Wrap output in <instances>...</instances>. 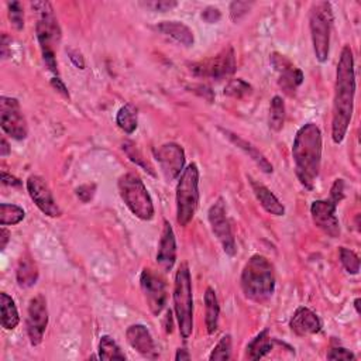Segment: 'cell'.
<instances>
[{"label":"cell","instance_id":"1","mask_svg":"<svg viewBox=\"0 0 361 361\" xmlns=\"http://www.w3.org/2000/svg\"><path fill=\"white\" fill-rule=\"evenodd\" d=\"M355 98L354 55L350 45H344L339 58L332 112V140L342 144L350 127Z\"/></svg>","mask_w":361,"mask_h":361},{"label":"cell","instance_id":"2","mask_svg":"<svg viewBox=\"0 0 361 361\" xmlns=\"http://www.w3.org/2000/svg\"><path fill=\"white\" fill-rule=\"evenodd\" d=\"M292 158L299 184L313 191L322 165V132L315 123H307L296 132Z\"/></svg>","mask_w":361,"mask_h":361},{"label":"cell","instance_id":"3","mask_svg":"<svg viewBox=\"0 0 361 361\" xmlns=\"http://www.w3.org/2000/svg\"><path fill=\"white\" fill-rule=\"evenodd\" d=\"M240 285L247 299L256 304H265L276 292V273L269 260L261 254H254L246 262Z\"/></svg>","mask_w":361,"mask_h":361},{"label":"cell","instance_id":"4","mask_svg":"<svg viewBox=\"0 0 361 361\" xmlns=\"http://www.w3.org/2000/svg\"><path fill=\"white\" fill-rule=\"evenodd\" d=\"M32 8L39 14L36 36L41 50L43 61L55 76H59L55 50L58 48V44L61 43V27H59L50 2H33Z\"/></svg>","mask_w":361,"mask_h":361},{"label":"cell","instance_id":"5","mask_svg":"<svg viewBox=\"0 0 361 361\" xmlns=\"http://www.w3.org/2000/svg\"><path fill=\"white\" fill-rule=\"evenodd\" d=\"M172 296L180 338L188 340L194 332V293L191 271L187 262L180 264L176 271Z\"/></svg>","mask_w":361,"mask_h":361},{"label":"cell","instance_id":"6","mask_svg":"<svg viewBox=\"0 0 361 361\" xmlns=\"http://www.w3.org/2000/svg\"><path fill=\"white\" fill-rule=\"evenodd\" d=\"M117 188L120 198L136 218L144 222L153 220L156 215L154 202L138 175L133 172L122 175L117 180Z\"/></svg>","mask_w":361,"mask_h":361},{"label":"cell","instance_id":"7","mask_svg":"<svg viewBox=\"0 0 361 361\" xmlns=\"http://www.w3.org/2000/svg\"><path fill=\"white\" fill-rule=\"evenodd\" d=\"M176 222L187 227L198 209L199 203V168L195 163L189 164L180 174L176 185Z\"/></svg>","mask_w":361,"mask_h":361},{"label":"cell","instance_id":"8","mask_svg":"<svg viewBox=\"0 0 361 361\" xmlns=\"http://www.w3.org/2000/svg\"><path fill=\"white\" fill-rule=\"evenodd\" d=\"M333 27V10L329 2H316L309 12V28L315 56L326 63L330 54V36Z\"/></svg>","mask_w":361,"mask_h":361},{"label":"cell","instance_id":"9","mask_svg":"<svg viewBox=\"0 0 361 361\" xmlns=\"http://www.w3.org/2000/svg\"><path fill=\"white\" fill-rule=\"evenodd\" d=\"M236 54L233 47H227L220 51L218 55L203 59V61L195 63L191 65V72L200 78L210 79H225L236 72Z\"/></svg>","mask_w":361,"mask_h":361},{"label":"cell","instance_id":"10","mask_svg":"<svg viewBox=\"0 0 361 361\" xmlns=\"http://www.w3.org/2000/svg\"><path fill=\"white\" fill-rule=\"evenodd\" d=\"M0 126H2L5 134L12 137L13 140L21 141L27 138V122L16 98H0Z\"/></svg>","mask_w":361,"mask_h":361},{"label":"cell","instance_id":"11","mask_svg":"<svg viewBox=\"0 0 361 361\" xmlns=\"http://www.w3.org/2000/svg\"><path fill=\"white\" fill-rule=\"evenodd\" d=\"M140 285L149 312L154 316H160L167 305L168 298L165 280L154 273L152 268H144L140 276Z\"/></svg>","mask_w":361,"mask_h":361},{"label":"cell","instance_id":"12","mask_svg":"<svg viewBox=\"0 0 361 361\" xmlns=\"http://www.w3.org/2000/svg\"><path fill=\"white\" fill-rule=\"evenodd\" d=\"M207 219H209L210 227H212L214 234L216 236V238L219 240V243L223 247V251L229 257H234L236 253H237L236 240H234V236H233V231H231L230 222L227 219L225 200L222 198H219L212 206H210L209 212H207Z\"/></svg>","mask_w":361,"mask_h":361},{"label":"cell","instance_id":"13","mask_svg":"<svg viewBox=\"0 0 361 361\" xmlns=\"http://www.w3.org/2000/svg\"><path fill=\"white\" fill-rule=\"evenodd\" d=\"M27 335L32 346L41 344L48 326V308L44 295L39 293L30 299L27 309Z\"/></svg>","mask_w":361,"mask_h":361},{"label":"cell","instance_id":"14","mask_svg":"<svg viewBox=\"0 0 361 361\" xmlns=\"http://www.w3.org/2000/svg\"><path fill=\"white\" fill-rule=\"evenodd\" d=\"M338 202L332 198L315 200L311 206V215L315 226L320 229L324 234L332 238L340 237L342 229L339 218L336 216Z\"/></svg>","mask_w":361,"mask_h":361},{"label":"cell","instance_id":"15","mask_svg":"<svg viewBox=\"0 0 361 361\" xmlns=\"http://www.w3.org/2000/svg\"><path fill=\"white\" fill-rule=\"evenodd\" d=\"M27 192L36 206L48 218H59L63 215L47 180L40 175H30L27 179Z\"/></svg>","mask_w":361,"mask_h":361},{"label":"cell","instance_id":"16","mask_svg":"<svg viewBox=\"0 0 361 361\" xmlns=\"http://www.w3.org/2000/svg\"><path fill=\"white\" fill-rule=\"evenodd\" d=\"M154 157L160 164L161 172L167 180H174L184 172L185 152L176 143H165L154 152Z\"/></svg>","mask_w":361,"mask_h":361},{"label":"cell","instance_id":"17","mask_svg":"<svg viewBox=\"0 0 361 361\" xmlns=\"http://www.w3.org/2000/svg\"><path fill=\"white\" fill-rule=\"evenodd\" d=\"M269 63L278 72V85L284 90V94L288 96H293L298 87L302 85L305 76L304 72L296 68L289 59L278 52H273L269 55Z\"/></svg>","mask_w":361,"mask_h":361},{"label":"cell","instance_id":"18","mask_svg":"<svg viewBox=\"0 0 361 361\" xmlns=\"http://www.w3.org/2000/svg\"><path fill=\"white\" fill-rule=\"evenodd\" d=\"M289 327L292 332L299 338H307L318 335L322 330V322L319 316L309 308L300 307L295 311L289 320Z\"/></svg>","mask_w":361,"mask_h":361},{"label":"cell","instance_id":"19","mask_svg":"<svg viewBox=\"0 0 361 361\" xmlns=\"http://www.w3.org/2000/svg\"><path fill=\"white\" fill-rule=\"evenodd\" d=\"M157 262L164 273H169L176 262V240L174 229L168 220H164L157 251Z\"/></svg>","mask_w":361,"mask_h":361},{"label":"cell","instance_id":"20","mask_svg":"<svg viewBox=\"0 0 361 361\" xmlns=\"http://www.w3.org/2000/svg\"><path fill=\"white\" fill-rule=\"evenodd\" d=\"M129 344L144 357H156V343L149 330L140 323L132 324L126 330Z\"/></svg>","mask_w":361,"mask_h":361},{"label":"cell","instance_id":"21","mask_svg":"<svg viewBox=\"0 0 361 361\" xmlns=\"http://www.w3.org/2000/svg\"><path fill=\"white\" fill-rule=\"evenodd\" d=\"M220 130H222V133L225 134V137H227V140L231 141L237 148H240V149H242V152H245V153L260 167V169H261L262 172H265V174H273V171H274L273 164H271V163L267 160V157L260 152V149H258L256 145H253V144L249 143L247 140H245V138H242L240 136H237L236 133H231V132L223 130V129H220Z\"/></svg>","mask_w":361,"mask_h":361},{"label":"cell","instance_id":"22","mask_svg":"<svg viewBox=\"0 0 361 361\" xmlns=\"http://www.w3.org/2000/svg\"><path fill=\"white\" fill-rule=\"evenodd\" d=\"M249 180H250L251 189H253L257 200L265 209V212H268L269 215H273V216H284L285 215L284 205L278 200V198L273 192H271L261 183H257V180L253 179L251 176H249Z\"/></svg>","mask_w":361,"mask_h":361},{"label":"cell","instance_id":"23","mask_svg":"<svg viewBox=\"0 0 361 361\" xmlns=\"http://www.w3.org/2000/svg\"><path fill=\"white\" fill-rule=\"evenodd\" d=\"M40 277L39 267L34 258L30 254H23L17 262L16 268V278L20 288H32L37 284Z\"/></svg>","mask_w":361,"mask_h":361},{"label":"cell","instance_id":"24","mask_svg":"<svg viewBox=\"0 0 361 361\" xmlns=\"http://www.w3.org/2000/svg\"><path fill=\"white\" fill-rule=\"evenodd\" d=\"M157 30L185 47H192L195 43L194 32L183 21H161L157 24Z\"/></svg>","mask_w":361,"mask_h":361},{"label":"cell","instance_id":"25","mask_svg":"<svg viewBox=\"0 0 361 361\" xmlns=\"http://www.w3.org/2000/svg\"><path fill=\"white\" fill-rule=\"evenodd\" d=\"M220 307L214 288L207 287L205 292V323L209 335H214L219 326Z\"/></svg>","mask_w":361,"mask_h":361},{"label":"cell","instance_id":"26","mask_svg":"<svg viewBox=\"0 0 361 361\" xmlns=\"http://www.w3.org/2000/svg\"><path fill=\"white\" fill-rule=\"evenodd\" d=\"M273 349H274V340L269 336V330L264 329L247 344L245 358L251 361L261 360L268 353H271Z\"/></svg>","mask_w":361,"mask_h":361},{"label":"cell","instance_id":"27","mask_svg":"<svg viewBox=\"0 0 361 361\" xmlns=\"http://www.w3.org/2000/svg\"><path fill=\"white\" fill-rule=\"evenodd\" d=\"M0 312H2V326L5 330H14L20 323V316L13 298L2 292L0 293Z\"/></svg>","mask_w":361,"mask_h":361},{"label":"cell","instance_id":"28","mask_svg":"<svg viewBox=\"0 0 361 361\" xmlns=\"http://www.w3.org/2000/svg\"><path fill=\"white\" fill-rule=\"evenodd\" d=\"M137 116V109L132 103H127L118 109L116 114V123L126 134H133L138 126Z\"/></svg>","mask_w":361,"mask_h":361},{"label":"cell","instance_id":"29","mask_svg":"<svg viewBox=\"0 0 361 361\" xmlns=\"http://www.w3.org/2000/svg\"><path fill=\"white\" fill-rule=\"evenodd\" d=\"M285 123V103L281 96H274L269 103L268 126L273 132H281Z\"/></svg>","mask_w":361,"mask_h":361},{"label":"cell","instance_id":"30","mask_svg":"<svg viewBox=\"0 0 361 361\" xmlns=\"http://www.w3.org/2000/svg\"><path fill=\"white\" fill-rule=\"evenodd\" d=\"M25 218L24 209L13 203L0 205V225L2 226H14L23 222Z\"/></svg>","mask_w":361,"mask_h":361},{"label":"cell","instance_id":"31","mask_svg":"<svg viewBox=\"0 0 361 361\" xmlns=\"http://www.w3.org/2000/svg\"><path fill=\"white\" fill-rule=\"evenodd\" d=\"M99 358L101 360H126V354L120 349V346L116 343V340L105 335L101 338L99 342Z\"/></svg>","mask_w":361,"mask_h":361},{"label":"cell","instance_id":"32","mask_svg":"<svg viewBox=\"0 0 361 361\" xmlns=\"http://www.w3.org/2000/svg\"><path fill=\"white\" fill-rule=\"evenodd\" d=\"M253 92V86L246 82L245 79H231L226 86H225V95L236 99H242L245 96L251 95Z\"/></svg>","mask_w":361,"mask_h":361},{"label":"cell","instance_id":"33","mask_svg":"<svg viewBox=\"0 0 361 361\" xmlns=\"http://www.w3.org/2000/svg\"><path fill=\"white\" fill-rule=\"evenodd\" d=\"M231 358V336L225 335L209 355L210 361H227Z\"/></svg>","mask_w":361,"mask_h":361},{"label":"cell","instance_id":"34","mask_svg":"<svg viewBox=\"0 0 361 361\" xmlns=\"http://www.w3.org/2000/svg\"><path fill=\"white\" fill-rule=\"evenodd\" d=\"M339 257H340V261H342L344 269L347 271L349 274H351V276H357L358 274V271H360V258H358V256L353 250H350L347 247H340Z\"/></svg>","mask_w":361,"mask_h":361},{"label":"cell","instance_id":"35","mask_svg":"<svg viewBox=\"0 0 361 361\" xmlns=\"http://www.w3.org/2000/svg\"><path fill=\"white\" fill-rule=\"evenodd\" d=\"M123 149L126 152L127 157L130 158V161H133L134 164L143 167L145 171H148L152 175H154V171H153V167L148 164V161L143 157V154L140 153V149L137 148V145H134V143L132 141H125L123 143Z\"/></svg>","mask_w":361,"mask_h":361},{"label":"cell","instance_id":"36","mask_svg":"<svg viewBox=\"0 0 361 361\" xmlns=\"http://www.w3.org/2000/svg\"><path fill=\"white\" fill-rule=\"evenodd\" d=\"M8 13H9V19L12 25L16 30H23L24 28V9L21 6V3L19 2H9L8 3Z\"/></svg>","mask_w":361,"mask_h":361},{"label":"cell","instance_id":"37","mask_svg":"<svg viewBox=\"0 0 361 361\" xmlns=\"http://www.w3.org/2000/svg\"><path fill=\"white\" fill-rule=\"evenodd\" d=\"M253 8V3L249 2H233L230 5V19L237 23L242 20Z\"/></svg>","mask_w":361,"mask_h":361},{"label":"cell","instance_id":"38","mask_svg":"<svg viewBox=\"0 0 361 361\" xmlns=\"http://www.w3.org/2000/svg\"><path fill=\"white\" fill-rule=\"evenodd\" d=\"M327 360H344V361H350V360H355V354L353 351H350L349 349L346 347H333L330 349L329 353H327Z\"/></svg>","mask_w":361,"mask_h":361},{"label":"cell","instance_id":"39","mask_svg":"<svg viewBox=\"0 0 361 361\" xmlns=\"http://www.w3.org/2000/svg\"><path fill=\"white\" fill-rule=\"evenodd\" d=\"M95 191H96V187L94 184H86V185H82L76 189V196L83 202V203H87L94 199V195H95Z\"/></svg>","mask_w":361,"mask_h":361},{"label":"cell","instance_id":"40","mask_svg":"<svg viewBox=\"0 0 361 361\" xmlns=\"http://www.w3.org/2000/svg\"><path fill=\"white\" fill-rule=\"evenodd\" d=\"M200 17L203 19V21H206V23H209V24H215V23H218V21L222 19V13H220V10H219L218 8L209 6V8H206V9L202 12Z\"/></svg>","mask_w":361,"mask_h":361},{"label":"cell","instance_id":"41","mask_svg":"<svg viewBox=\"0 0 361 361\" xmlns=\"http://www.w3.org/2000/svg\"><path fill=\"white\" fill-rule=\"evenodd\" d=\"M145 6L149 8V9H153L154 12L165 13V12L176 8L178 3L172 2V0H160V2H148V3H145Z\"/></svg>","mask_w":361,"mask_h":361},{"label":"cell","instance_id":"42","mask_svg":"<svg viewBox=\"0 0 361 361\" xmlns=\"http://www.w3.org/2000/svg\"><path fill=\"white\" fill-rule=\"evenodd\" d=\"M329 198H332L338 203H340L344 199V180L343 179L335 180V184L332 185V189H330Z\"/></svg>","mask_w":361,"mask_h":361},{"label":"cell","instance_id":"43","mask_svg":"<svg viewBox=\"0 0 361 361\" xmlns=\"http://www.w3.org/2000/svg\"><path fill=\"white\" fill-rule=\"evenodd\" d=\"M51 86H52L55 90H56V92L61 94L63 96H65V98H70V92H68V89H67L65 83L63 82V79L59 78V76H54V78L51 79Z\"/></svg>","mask_w":361,"mask_h":361},{"label":"cell","instance_id":"44","mask_svg":"<svg viewBox=\"0 0 361 361\" xmlns=\"http://www.w3.org/2000/svg\"><path fill=\"white\" fill-rule=\"evenodd\" d=\"M68 55H70V59L72 61V64L79 68V70H83L85 68V59L82 56V54L78 51V50H70L68 51Z\"/></svg>","mask_w":361,"mask_h":361},{"label":"cell","instance_id":"45","mask_svg":"<svg viewBox=\"0 0 361 361\" xmlns=\"http://www.w3.org/2000/svg\"><path fill=\"white\" fill-rule=\"evenodd\" d=\"M2 183H3L5 185H10V187H21L20 180H19L16 176L9 175L6 171L2 172Z\"/></svg>","mask_w":361,"mask_h":361},{"label":"cell","instance_id":"46","mask_svg":"<svg viewBox=\"0 0 361 361\" xmlns=\"http://www.w3.org/2000/svg\"><path fill=\"white\" fill-rule=\"evenodd\" d=\"M10 240V231L6 229V226H2V230H0V250H5L8 243Z\"/></svg>","mask_w":361,"mask_h":361},{"label":"cell","instance_id":"47","mask_svg":"<svg viewBox=\"0 0 361 361\" xmlns=\"http://www.w3.org/2000/svg\"><path fill=\"white\" fill-rule=\"evenodd\" d=\"M10 153H12V148H10L6 137L3 136V137H2V141H0V157L6 158Z\"/></svg>","mask_w":361,"mask_h":361},{"label":"cell","instance_id":"48","mask_svg":"<svg viewBox=\"0 0 361 361\" xmlns=\"http://www.w3.org/2000/svg\"><path fill=\"white\" fill-rule=\"evenodd\" d=\"M9 43H12V39H9L8 34H3V36H2V58H3V59H6V58L9 56V52H8Z\"/></svg>","mask_w":361,"mask_h":361},{"label":"cell","instance_id":"49","mask_svg":"<svg viewBox=\"0 0 361 361\" xmlns=\"http://www.w3.org/2000/svg\"><path fill=\"white\" fill-rule=\"evenodd\" d=\"M176 361H184V360H191V354L187 349H178L175 354Z\"/></svg>","mask_w":361,"mask_h":361},{"label":"cell","instance_id":"50","mask_svg":"<svg viewBox=\"0 0 361 361\" xmlns=\"http://www.w3.org/2000/svg\"><path fill=\"white\" fill-rule=\"evenodd\" d=\"M354 308H355V312L360 315V298H355V300H354Z\"/></svg>","mask_w":361,"mask_h":361}]
</instances>
